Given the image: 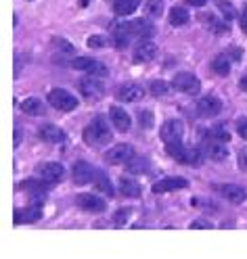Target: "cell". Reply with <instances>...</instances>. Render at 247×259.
Masks as SVG:
<instances>
[{"mask_svg": "<svg viewBox=\"0 0 247 259\" xmlns=\"http://www.w3.org/2000/svg\"><path fill=\"white\" fill-rule=\"evenodd\" d=\"M216 190H218L222 196H224L228 203H234V205L243 203V201H245V196H247L245 188H243V186H239V184H218V186H216Z\"/></svg>", "mask_w": 247, "mask_h": 259, "instance_id": "8fae6325", "label": "cell"}, {"mask_svg": "<svg viewBox=\"0 0 247 259\" xmlns=\"http://www.w3.org/2000/svg\"><path fill=\"white\" fill-rule=\"evenodd\" d=\"M130 216H132V209L130 207H122L120 211L115 214V226H124V224H128V220H130Z\"/></svg>", "mask_w": 247, "mask_h": 259, "instance_id": "d590c367", "label": "cell"}, {"mask_svg": "<svg viewBox=\"0 0 247 259\" xmlns=\"http://www.w3.org/2000/svg\"><path fill=\"white\" fill-rule=\"evenodd\" d=\"M241 28H243V32L247 34V6H245V10H243V17H241Z\"/></svg>", "mask_w": 247, "mask_h": 259, "instance_id": "7bdbcfd3", "label": "cell"}, {"mask_svg": "<svg viewBox=\"0 0 247 259\" xmlns=\"http://www.w3.org/2000/svg\"><path fill=\"white\" fill-rule=\"evenodd\" d=\"M115 98L122 102H138L145 98V88L138 84H122L115 90Z\"/></svg>", "mask_w": 247, "mask_h": 259, "instance_id": "52a82bcc", "label": "cell"}, {"mask_svg": "<svg viewBox=\"0 0 247 259\" xmlns=\"http://www.w3.org/2000/svg\"><path fill=\"white\" fill-rule=\"evenodd\" d=\"M157 56V44L151 42L149 38L147 40H140L136 46H134V58L138 63H149L153 58Z\"/></svg>", "mask_w": 247, "mask_h": 259, "instance_id": "4fadbf2b", "label": "cell"}, {"mask_svg": "<svg viewBox=\"0 0 247 259\" xmlns=\"http://www.w3.org/2000/svg\"><path fill=\"white\" fill-rule=\"evenodd\" d=\"M211 69H214L218 76H228V72H230V61H228V56H224V54L216 56L214 61H211Z\"/></svg>", "mask_w": 247, "mask_h": 259, "instance_id": "4316f807", "label": "cell"}, {"mask_svg": "<svg viewBox=\"0 0 247 259\" xmlns=\"http://www.w3.org/2000/svg\"><path fill=\"white\" fill-rule=\"evenodd\" d=\"M21 109L28 115L40 117V115H44V102L40 98H26V100H21Z\"/></svg>", "mask_w": 247, "mask_h": 259, "instance_id": "7402d4cb", "label": "cell"}, {"mask_svg": "<svg viewBox=\"0 0 247 259\" xmlns=\"http://www.w3.org/2000/svg\"><path fill=\"white\" fill-rule=\"evenodd\" d=\"M138 4H140V0H117L113 4V10H115V15L126 17V15H132L138 8Z\"/></svg>", "mask_w": 247, "mask_h": 259, "instance_id": "603a6c76", "label": "cell"}, {"mask_svg": "<svg viewBox=\"0 0 247 259\" xmlns=\"http://www.w3.org/2000/svg\"><path fill=\"white\" fill-rule=\"evenodd\" d=\"M92 63H95V58H88V56H78L72 61V67L74 69H80V72H88V69L92 67Z\"/></svg>", "mask_w": 247, "mask_h": 259, "instance_id": "836d02e7", "label": "cell"}, {"mask_svg": "<svg viewBox=\"0 0 247 259\" xmlns=\"http://www.w3.org/2000/svg\"><path fill=\"white\" fill-rule=\"evenodd\" d=\"M38 136L44 140V142H53V144H59V142H63V140H65V132H63L61 128L53 126V124H44V126H40Z\"/></svg>", "mask_w": 247, "mask_h": 259, "instance_id": "ac0fdd59", "label": "cell"}, {"mask_svg": "<svg viewBox=\"0 0 247 259\" xmlns=\"http://www.w3.org/2000/svg\"><path fill=\"white\" fill-rule=\"evenodd\" d=\"M126 166H128V172H132V174H145V172L151 168V163H149V159L143 157V155H134L130 161L126 163Z\"/></svg>", "mask_w": 247, "mask_h": 259, "instance_id": "d4e9b609", "label": "cell"}, {"mask_svg": "<svg viewBox=\"0 0 247 259\" xmlns=\"http://www.w3.org/2000/svg\"><path fill=\"white\" fill-rule=\"evenodd\" d=\"M203 150H205V155H207L211 161H224V159L228 157V146H226V142H222V140L209 136V134H207L205 142H203Z\"/></svg>", "mask_w": 247, "mask_h": 259, "instance_id": "8992f818", "label": "cell"}, {"mask_svg": "<svg viewBox=\"0 0 247 259\" xmlns=\"http://www.w3.org/2000/svg\"><path fill=\"white\" fill-rule=\"evenodd\" d=\"M182 134H184V124H182L180 120H168L166 124L161 126V130H159V138H161L166 144L180 140Z\"/></svg>", "mask_w": 247, "mask_h": 259, "instance_id": "ba28073f", "label": "cell"}, {"mask_svg": "<svg viewBox=\"0 0 247 259\" xmlns=\"http://www.w3.org/2000/svg\"><path fill=\"white\" fill-rule=\"evenodd\" d=\"M126 30L130 34V38H140V40H147L155 34V28L151 26L149 21L145 19H134V21H128L126 23Z\"/></svg>", "mask_w": 247, "mask_h": 259, "instance_id": "9c48e42d", "label": "cell"}, {"mask_svg": "<svg viewBox=\"0 0 247 259\" xmlns=\"http://www.w3.org/2000/svg\"><path fill=\"white\" fill-rule=\"evenodd\" d=\"M19 142H21V132L17 130V132H15V146H19Z\"/></svg>", "mask_w": 247, "mask_h": 259, "instance_id": "f6af8a7d", "label": "cell"}, {"mask_svg": "<svg viewBox=\"0 0 247 259\" xmlns=\"http://www.w3.org/2000/svg\"><path fill=\"white\" fill-rule=\"evenodd\" d=\"M40 218H42V198H36L26 209V222H38Z\"/></svg>", "mask_w": 247, "mask_h": 259, "instance_id": "83f0119b", "label": "cell"}, {"mask_svg": "<svg viewBox=\"0 0 247 259\" xmlns=\"http://www.w3.org/2000/svg\"><path fill=\"white\" fill-rule=\"evenodd\" d=\"M237 132H239L241 138L247 140V120H245V117H241V120L237 122Z\"/></svg>", "mask_w": 247, "mask_h": 259, "instance_id": "ab89813d", "label": "cell"}, {"mask_svg": "<svg viewBox=\"0 0 247 259\" xmlns=\"http://www.w3.org/2000/svg\"><path fill=\"white\" fill-rule=\"evenodd\" d=\"M138 124L143 130H151L153 128V113L151 111H138Z\"/></svg>", "mask_w": 247, "mask_h": 259, "instance_id": "8d00e7d4", "label": "cell"}, {"mask_svg": "<svg viewBox=\"0 0 247 259\" xmlns=\"http://www.w3.org/2000/svg\"><path fill=\"white\" fill-rule=\"evenodd\" d=\"M168 152L180 163H186V166H201V150L193 148V146H184L182 140H176V142L166 144Z\"/></svg>", "mask_w": 247, "mask_h": 259, "instance_id": "7a4b0ae2", "label": "cell"}, {"mask_svg": "<svg viewBox=\"0 0 247 259\" xmlns=\"http://www.w3.org/2000/svg\"><path fill=\"white\" fill-rule=\"evenodd\" d=\"M239 86H241V90H243V92H247V76H245V78L239 82Z\"/></svg>", "mask_w": 247, "mask_h": 259, "instance_id": "ee69618b", "label": "cell"}, {"mask_svg": "<svg viewBox=\"0 0 247 259\" xmlns=\"http://www.w3.org/2000/svg\"><path fill=\"white\" fill-rule=\"evenodd\" d=\"M92 178H95V170H92V166H88L86 161H78L74 166V182L84 186V184L92 182Z\"/></svg>", "mask_w": 247, "mask_h": 259, "instance_id": "d6986e66", "label": "cell"}, {"mask_svg": "<svg viewBox=\"0 0 247 259\" xmlns=\"http://www.w3.org/2000/svg\"><path fill=\"white\" fill-rule=\"evenodd\" d=\"M209 136H214V138H218V140H222V142H228L230 140V132L224 128V126H216V128H211V132H209Z\"/></svg>", "mask_w": 247, "mask_h": 259, "instance_id": "e575fe53", "label": "cell"}, {"mask_svg": "<svg viewBox=\"0 0 247 259\" xmlns=\"http://www.w3.org/2000/svg\"><path fill=\"white\" fill-rule=\"evenodd\" d=\"M53 46H55V48L61 52V54H74V52H76L74 44L69 42V40H65V38H55V40H53Z\"/></svg>", "mask_w": 247, "mask_h": 259, "instance_id": "4dcf8cb0", "label": "cell"}, {"mask_svg": "<svg viewBox=\"0 0 247 259\" xmlns=\"http://www.w3.org/2000/svg\"><path fill=\"white\" fill-rule=\"evenodd\" d=\"M220 111H222V102L218 96H211V94L199 98V102H197V113L201 117H216Z\"/></svg>", "mask_w": 247, "mask_h": 259, "instance_id": "9a60e30c", "label": "cell"}, {"mask_svg": "<svg viewBox=\"0 0 247 259\" xmlns=\"http://www.w3.org/2000/svg\"><path fill=\"white\" fill-rule=\"evenodd\" d=\"M76 203H78L80 209L88 211V214H103V211L107 209L105 201H103V198H99L97 194H86V192L84 194H78Z\"/></svg>", "mask_w": 247, "mask_h": 259, "instance_id": "30bf717a", "label": "cell"}, {"mask_svg": "<svg viewBox=\"0 0 247 259\" xmlns=\"http://www.w3.org/2000/svg\"><path fill=\"white\" fill-rule=\"evenodd\" d=\"M84 140L88 146H105L107 142H111V126L103 115H97L84 130Z\"/></svg>", "mask_w": 247, "mask_h": 259, "instance_id": "6da1fadb", "label": "cell"}, {"mask_svg": "<svg viewBox=\"0 0 247 259\" xmlns=\"http://www.w3.org/2000/svg\"><path fill=\"white\" fill-rule=\"evenodd\" d=\"M132 157H134L132 144H115L105 152V159H107V163H111V166H122V163H128Z\"/></svg>", "mask_w": 247, "mask_h": 259, "instance_id": "5b68a950", "label": "cell"}, {"mask_svg": "<svg viewBox=\"0 0 247 259\" xmlns=\"http://www.w3.org/2000/svg\"><path fill=\"white\" fill-rule=\"evenodd\" d=\"M120 190H122L124 196L138 198L143 188H140V184H138L134 178H130V176H124V178H120Z\"/></svg>", "mask_w": 247, "mask_h": 259, "instance_id": "ffe728a7", "label": "cell"}, {"mask_svg": "<svg viewBox=\"0 0 247 259\" xmlns=\"http://www.w3.org/2000/svg\"><path fill=\"white\" fill-rule=\"evenodd\" d=\"M86 44L90 46V48H107V46H109V40L105 38V36H90Z\"/></svg>", "mask_w": 247, "mask_h": 259, "instance_id": "74e56055", "label": "cell"}, {"mask_svg": "<svg viewBox=\"0 0 247 259\" xmlns=\"http://www.w3.org/2000/svg\"><path fill=\"white\" fill-rule=\"evenodd\" d=\"M38 174H40V178H42L44 182L57 184V182H61V180H63L65 168L61 166V163H44V166H40Z\"/></svg>", "mask_w": 247, "mask_h": 259, "instance_id": "5bb4252c", "label": "cell"}, {"mask_svg": "<svg viewBox=\"0 0 247 259\" xmlns=\"http://www.w3.org/2000/svg\"><path fill=\"white\" fill-rule=\"evenodd\" d=\"M205 21H207V28L214 32V34H224V32H228V26H226V23L218 21L216 17H205Z\"/></svg>", "mask_w": 247, "mask_h": 259, "instance_id": "d6a6232c", "label": "cell"}, {"mask_svg": "<svg viewBox=\"0 0 247 259\" xmlns=\"http://www.w3.org/2000/svg\"><path fill=\"white\" fill-rule=\"evenodd\" d=\"M189 21H191L189 10H186L184 6H174V8L170 10V23H172V26L180 28V26H186Z\"/></svg>", "mask_w": 247, "mask_h": 259, "instance_id": "cb8c5ba5", "label": "cell"}, {"mask_svg": "<svg viewBox=\"0 0 247 259\" xmlns=\"http://www.w3.org/2000/svg\"><path fill=\"white\" fill-rule=\"evenodd\" d=\"M145 10H147L149 17H161L163 2H161V0H147V2H145Z\"/></svg>", "mask_w": 247, "mask_h": 259, "instance_id": "f546056e", "label": "cell"}, {"mask_svg": "<svg viewBox=\"0 0 247 259\" xmlns=\"http://www.w3.org/2000/svg\"><path fill=\"white\" fill-rule=\"evenodd\" d=\"M191 228H193V230H195V228H205V230H209L211 224H209L207 220H193V222H191Z\"/></svg>", "mask_w": 247, "mask_h": 259, "instance_id": "60d3db41", "label": "cell"}, {"mask_svg": "<svg viewBox=\"0 0 247 259\" xmlns=\"http://www.w3.org/2000/svg\"><path fill=\"white\" fill-rule=\"evenodd\" d=\"M86 74H90V76H95V78H105V76H107L109 72H107V67H105L103 63L95 61V63H92V67L88 69V72H86Z\"/></svg>", "mask_w": 247, "mask_h": 259, "instance_id": "f35d334b", "label": "cell"}, {"mask_svg": "<svg viewBox=\"0 0 247 259\" xmlns=\"http://www.w3.org/2000/svg\"><path fill=\"white\" fill-rule=\"evenodd\" d=\"M172 86L176 90H180L184 94H199L201 92V82H199L197 76L189 74V72H180V74H176L174 80H172Z\"/></svg>", "mask_w": 247, "mask_h": 259, "instance_id": "277c9868", "label": "cell"}, {"mask_svg": "<svg viewBox=\"0 0 247 259\" xmlns=\"http://www.w3.org/2000/svg\"><path fill=\"white\" fill-rule=\"evenodd\" d=\"M21 188H28V190L36 196V198H46V190H49V186L42 184V182H34V180H28L23 182Z\"/></svg>", "mask_w": 247, "mask_h": 259, "instance_id": "484cf974", "label": "cell"}, {"mask_svg": "<svg viewBox=\"0 0 247 259\" xmlns=\"http://www.w3.org/2000/svg\"><path fill=\"white\" fill-rule=\"evenodd\" d=\"M49 102L59 111H74L78 109V98L72 92H67L63 88H53L49 92Z\"/></svg>", "mask_w": 247, "mask_h": 259, "instance_id": "3957f363", "label": "cell"}, {"mask_svg": "<svg viewBox=\"0 0 247 259\" xmlns=\"http://www.w3.org/2000/svg\"><path fill=\"white\" fill-rule=\"evenodd\" d=\"M205 2H207V0H186V4H189V6H205Z\"/></svg>", "mask_w": 247, "mask_h": 259, "instance_id": "b9f144b4", "label": "cell"}, {"mask_svg": "<svg viewBox=\"0 0 247 259\" xmlns=\"http://www.w3.org/2000/svg\"><path fill=\"white\" fill-rule=\"evenodd\" d=\"M189 182L184 178H163L159 182L153 184V192L161 194V192H172V190H180V188H186Z\"/></svg>", "mask_w": 247, "mask_h": 259, "instance_id": "e0dca14e", "label": "cell"}, {"mask_svg": "<svg viewBox=\"0 0 247 259\" xmlns=\"http://www.w3.org/2000/svg\"><path fill=\"white\" fill-rule=\"evenodd\" d=\"M216 4H218V8L222 10V15H224L228 21H232L234 17H237V10H234V6L228 2V0H216Z\"/></svg>", "mask_w": 247, "mask_h": 259, "instance_id": "1f68e13d", "label": "cell"}, {"mask_svg": "<svg viewBox=\"0 0 247 259\" xmlns=\"http://www.w3.org/2000/svg\"><path fill=\"white\" fill-rule=\"evenodd\" d=\"M149 92L153 94V96H166V94L170 92V84L168 82H163V80H155V82H151V86H149Z\"/></svg>", "mask_w": 247, "mask_h": 259, "instance_id": "f1b7e54d", "label": "cell"}, {"mask_svg": "<svg viewBox=\"0 0 247 259\" xmlns=\"http://www.w3.org/2000/svg\"><path fill=\"white\" fill-rule=\"evenodd\" d=\"M109 120H111V126L117 130V132H128L132 126V120H130V115H128V111H124L122 107H111L109 111Z\"/></svg>", "mask_w": 247, "mask_h": 259, "instance_id": "2e32d148", "label": "cell"}, {"mask_svg": "<svg viewBox=\"0 0 247 259\" xmlns=\"http://www.w3.org/2000/svg\"><path fill=\"white\" fill-rule=\"evenodd\" d=\"M92 184H95V190H101L105 194H113V186L107 178V174L103 170H95V178H92Z\"/></svg>", "mask_w": 247, "mask_h": 259, "instance_id": "44dd1931", "label": "cell"}, {"mask_svg": "<svg viewBox=\"0 0 247 259\" xmlns=\"http://www.w3.org/2000/svg\"><path fill=\"white\" fill-rule=\"evenodd\" d=\"M80 92L84 94L86 98H101L103 96V92H105V86H103V82L95 76H88L80 82Z\"/></svg>", "mask_w": 247, "mask_h": 259, "instance_id": "7c38bea8", "label": "cell"}]
</instances>
